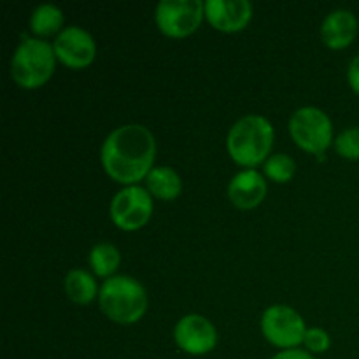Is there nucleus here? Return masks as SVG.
I'll return each instance as SVG.
<instances>
[{"instance_id":"nucleus-1","label":"nucleus","mask_w":359,"mask_h":359,"mask_svg":"<svg viewBox=\"0 0 359 359\" xmlns=\"http://www.w3.org/2000/svg\"><path fill=\"white\" fill-rule=\"evenodd\" d=\"M156 140L146 126L125 125L109 133L102 146L100 160L105 172L125 186H135L153 170Z\"/></svg>"},{"instance_id":"nucleus-2","label":"nucleus","mask_w":359,"mask_h":359,"mask_svg":"<svg viewBox=\"0 0 359 359\" xmlns=\"http://www.w3.org/2000/svg\"><path fill=\"white\" fill-rule=\"evenodd\" d=\"M102 312L119 325H133L147 309V294L142 284L128 276H114L104 280L98 291Z\"/></svg>"},{"instance_id":"nucleus-3","label":"nucleus","mask_w":359,"mask_h":359,"mask_svg":"<svg viewBox=\"0 0 359 359\" xmlns=\"http://www.w3.org/2000/svg\"><path fill=\"white\" fill-rule=\"evenodd\" d=\"M273 144V128L263 116L249 114L238 119L228 133V153L244 167H256L266 160Z\"/></svg>"},{"instance_id":"nucleus-4","label":"nucleus","mask_w":359,"mask_h":359,"mask_svg":"<svg viewBox=\"0 0 359 359\" xmlns=\"http://www.w3.org/2000/svg\"><path fill=\"white\" fill-rule=\"evenodd\" d=\"M55 62L51 44L41 39H25L11 60V76L21 88L34 90L48 83L55 72Z\"/></svg>"},{"instance_id":"nucleus-5","label":"nucleus","mask_w":359,"mask_h":359,"mask_svg":"<svg viewBox=\"0 0 359 359\" xmlns=\"http://www.w3.org/2000/svg\"><path fill=\"white\" fill-rule=\"evenodd\" d=\"M290 133L302 149L321 156L333 140V126L318 107H300L290 119Z\"/></svg>"},{"instance_id":"nucleus-6","label":"nucleus","mask_w":359,"mask_h":359,"mask_svg":"<svg viewBox=\"0 0 359 359\" xmlns=\"http://www.w3.org/2000/svg\"><path fill=\"white\" fill-rule=\"evenodd\" d=\"M205 16V4L200 0H161L156 6V25L168 37L191 35Z\"/></svg>"},{"instance_id":"nucleus-7","label":"nucleus","mask_w":359,"mask_h":359,"mask_svg":"<svg viewBox=\"0 0 359 359\" xmlns=\"http://www.w3.org/2000/svg\"><path fill=\"white\" fill-rule=\"evenodd\" d=\"M262 332L270 344L287 351L304 342L307 328L294 309L287 305H272L263 312Z\"/></svg>"},{"instance_id":"nucleus-8","label":"nucleus","mask_w":359,"mask_h":359,"mask_svg":"<svg viewBox=\"0 0 359 359\" xmlns=\"http://www.w3.org/2000/svg\"><path fill=\"white\" fill-rule=\"evenodd\" d=\"M153 214V198L140 186H126L111 202V217L118 228L133 231L142 228Z\"/></svg>"},{"instance_id":"nucleus-9","label":"nucleus","mask_w":359,"mask_h":359,"mask_svg":"<svg viewBox=\"0 0 359 359\" xmlns=\"http://www.w3.org/2000/svg\"><path fill=\"white\" fill-rule=\"evenodd\" d=\"M56 58L70 69H84L97 55V44L90 32L81 27H67L56 35L53 44Z\"/></svg>"},{"instance_id":"nucleus-10","label":"nucleus","mask_w":359,"mask_h":359,"mask_svg":"<svg viewBox=\"0 0 359 359\" xmlns=\"http://www.w3.org/2000/svg\"><path fill=\"white\" fill-rule=\"evenodd\" d=\"M174 339L179 349L193 356L210 353L217 344V332L212 323L198 314L184 316L175 325Z\"/></svg>"},{"instance_id":"nucleus-11","label":"nucleus","mask_w":359,"mask_h":359,"mask_svg":"<svg viewBox=\"0 0 359 359\" xmlns=\"http://www.w3.org/2000/svg\"><path fill=\"white\" fill-rule=\"evenodd\" d=\"M252 6L248 0H207L205 18L216 30L238 32L248 27Z\"/></svg>"},{"instance_id":"nucleus-12","label":"nucleus","mask_w":359,"mask_h":359,"mask_svg":"<svg viewBox=\"0 0 359 359\" xmlns=\"http://www.w3.org/2000/svg\"><path fill=\"white\" fill-rule=\"evenodd\" d=\"M228 196L237 209L249 210L258 207L266 196V182L259 172L249 170L238 172L228 186Z\"/></svg>"},{"instance_id":"nucleus-13","label":"nucleus","mask_w":359,"mask_h":359,"mask_svg":"<svg viewBox=\"0 0 359 359\" xmlns=\"http://www.w3.org/2000/svg\"><path fill=\"white\" fill-rule=\"evenodd\" d=\"M358 35V20L351 11L337 9L325 18L321 25V37L333 49L347 48Z\"/></svg>"},{"instance_id":"nucleus-14","label":"nucleus","mask_w":359,"mask_h":359,"mask_svg":"<svg viewBox=\"0 0 359 359\" xmlns=\"http://www.w3.org/2000/svg\"><path fill=\"white\" fill-rule=\"evenodd\" d=\"M147 189L160 200H175L181 195L182 181L170 167H154L146 177Z\"/></svg>"},{"instance_id":"nucleus-15","label":"nucleus","mask_w":359,"mask_h":359,"mask_svg":"<svg viewBox=\"0 0 359 359\" xmlns=\"http://www.w3.org/2000/svg\"><path fill=\"white\" fill-rule=\"evenodd\" d=\"M65 293L74 304L88 305L97 297V283L86 270L74 269L65 277Z\"/></svg>"},{"instance_id":"nucleus-16","label":"nucleus","mask_w":359,"mask_h":359,"mask_svg":"<svg viewBox=\"0 0 359 359\" xmlns=\"http://www.w3.org/2000/svg\"><path fill=\"white\" fill-rule=\"evenodd\" d=\"M63 25V13L60 7L53 4H42L35 7V11L30 16V28L37 35H53L56 32H62Z\"/></svg>"},{"instance_id":"nucleus-17","label":"nucleus","mask_w":359,"mask_h":359,"mask_svg":"<svg viewBox=\"0 0 359 359\" xmlns=\"http://www.w3.org/2000/svg\"><path fill=\"white\" fill-rule=\"evenodd\" d=\"M121 255L118 248L107 242L97 244L90 252V265L98 277H111L118 270Z\"/></svg>"},{"instance_id":"nucleus-18","label":"nucleus","mask_w":359,"mask_h":359,"mask_svg":"<svg viewBox=\"0 0 359 359\" xmlns=\"http://www.w3.org/2000/svg\"><path fill=\"white\" fill-rule=\"evenodd\" d=\"M294 170H297L294 160L291 156H287V154H272L265 161L266 177H270L276 182H287L294 175Z\"/></svg>"},{"instance_id":"nucleus-19","label":"nucleus","mask_w":359,"mask_h":359,"mask_svg":"<svg viewBox=\"0 0 359 359\" xmlns=\"http://www.w3.org/2000/svg\"><path fill=\"white\" fill-rule=\"evenodd\" d=\"M335 149L347 160H359V128H347L337 137Z\"/></svg>"},{"instance_id":"nucleus-20","label":"nucleus","mask_w":359,"mask_h":359,"mask_svg":"<svg viewBox=\"0 0 359 359\" xmlns=\"http://www.w3.org/2000/svg\"><path fill=\"white\" fill-rule=\"evenodd\" d=\"M304 344L311 353H325L330 349V335L321 328H311L305 333Z\"/></svg>"},{"instance_id":"nucleus-21","label":"nucleus","mask_w":359,"mask_h":359,"mask_svg":"<svg viewBox=\"0 0 359 359\" xmlns=\"http://www.w3.org/2000/svg\"><path fill=\"white\" fill-rule=\"evenodd\" d=\"M347 79H349L351 88L359 95V55L351 62L349 70H347Z\"/></svg>"},{"instance_id":"nucleus-22","label":"nucleus","mask_w":359,"mask_h":359,"mask_svg":"<svg viewBox=\"0 0 359 359\" xmlns=\"http://www.w3.org/2000/svg\"><path fill=\"white\" fill-rule=\"evenodd\" d=\"M272 359H314V358H312L309 353H305V351L287 349V351H283V353L276 354Z\"/></svg>"}]
</instances>
